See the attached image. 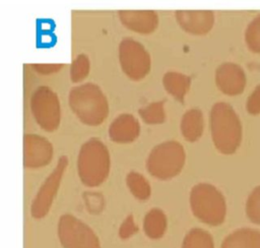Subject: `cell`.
Masks as SVG:
<instances>
[{"label": "cell", "instance_id": "obj_21", "mask_svg": "<svg viewBox=\"0 0 260 248\" xmlns=\"http://www.w3.org/2000/svg\"><path fill=\"white\" fill-rule=\"evenodd\" d=\"M183 248H213L211 236L201 229H194L186 236Z\"/></svg>", "mask_w": 260, "mask_h": 248}, {"label": "cell", "instance_id": "obj_8", "mask_svg": "<svg viewBox=\"0 0 260 248\" xmlns=\"http://www.w3.org/2000/svg\"><path fill=\"white\" fill-rule=\"evenodd\" d=\"M68 160L66 157H61L56 168L48 176L42 187L40 188L35 200L31 203L30 212L36 219L44 218L51 208L53 200L58 192L61 180L67 169Z\"/></svg>", "mask_w": 260, "mask_h": 248}, {"label": "cell", "instance_id": "obj_13", "mask_svg": "<svg viewBox=\"0 0 260 248\" xmlns=\"http://www.w3.org/2000/svg\"><path fill=\"white\" fill-rule=\"evenodd\" d=\"M119 17L127 28L139 34H150L158 25V16L152 10H121Z\"/></svg>", "mask_w": 260, "mask_h": 248}, {"label": "cell", "instance_id": "obj_9", "mask_svg": "<svg viewBox=\"0 0 260 248\" xmlns=\"http://www.w3.org/2000/svg\"><path fill=\"white\" fill-rule=\"evenodd\" d=\"M31 111L36 120L47 131L55 130L60 121V107L56 95L47 87L39 88L31 100Z\"/></svg>", "mask_w": 260, "mask_h": 248}, {"label": "cell", "instance_id": "obj_15", "mask_svg": "<svg viewBox=\"0 0 260 248\" xmlns=\"http://www.w3.org/2000/svg\"><path fill=\"white\" fill-rule=\"evenodd\" d=\"M203 114L199 109H190L181 119V132L189 141L197 140L203 132Z\"/></svg>", "mask_w": 260, "mask_h": 248}, {"label": "cell", "instance_id": "obj_7", "mask_svg": "<svg viewBox=\"0 0 260 248\" xmlns=\"http://www.w3.org/2000/svg\"><path fill=\"white\" fill-rule=\"evenodd\" d=\"M58 236L64 248H101L93 231L70 214H64L60 218Z\"/></svg>", "mask_w": 260, "mask_h": 248}, {"label": "cell", "instance_id": "obj_17", "mask_svg": "<svg viewBox=\"0 0 260 248\" xmlns=\"http://www.w3.org/2000/svg\"><path fill=\"white\" fill-rule=\"evenodd\" d=\"M221 248H260V233L252 229H241L229 235Z\"/></svg>", "mask_w": 260, "mask_h": 248}, {"label": "cell", "instance_id": "obj_1", "mask_svg": "<svg viewBox=\"0 0 260 248\" xmlns=\"http://www.w3.org/2000/svg\"><path fill=\"white\" fill-rule=\"evenodd\" d=\"M210 129L215 147L233 153L241 143L242 124L234 108L224 102L215 103L210 111Z\"/></svg>", "mask_w": 260, "mask_h": 248}, {"label": "cell", "instance_id": "obj_25", "mask_svg": "<svg viewBox=\"0 0 260 248\" xmlns=\"http://www.w3.org/2000/svg\"><path fill=\"white\" fill-rule=\"evenodd\" d=\"M246 110L251 115H258L260 113V84H258L248 97Z\"/></svg>", "mask_w": 260, "mask_h": 248}, {"label": "cell", "instance_id": "obj_22", "mask_svg": "<svg viewBox=\"0 0 260 248\" xmlns=\"http://www.w3.org/2000/svg\"><path fill=\"white\" fill-rule=\"evenodd\" d=\"M245 42L250 51L260 54V14L248 24L245 30Z\"/></svg>", "mask_w": 260, "mask_h": 248}, {"label": "cell", "instance_id": "obj_11", "mask_svg": "<svg viewBox=\"0 0 260 248\" xmlns=\"http://www.w3.org/2000/svg\"><path fill=\"white\" fill-rule=\"evenodd\" d=\"M53 157V147L47 139L38 135H26L23 143V164L26 168H42Z\"/></svg>", "mask_w": 260, "mask_h": 248}, {"label": "cell", "instance_id": "obj_5", "mask_svg": "<svg viewBox=\"0 0 260 248\" xmlns=\"http://www.w3.org/2000/svg\"><path fill=\"white\" fill-rule=\"evenodd\" d=\"M184 163V147L178 141H166L151 150L146 166L153 177L166 180L178 175Z\"/></svg>", "mask_w": 260, "mask_h": 248}, {"label": "cell", "instance_id": "obj_12", "mask_svg": "<svg viewBox=\"0 0 260 248\" xmlns=\"http://www.w3.org/2000/svg\"><path fill=\"white\" fill-rule=\"evenodd\" d=\"M175 15L180 26L192 35H205L214 24V13L210 10H178Z\"/></svg>", "mask_w": 260, "mask_h": 248}, {"label": "cell", "instance_id": "obj_4", "mask_svg": "<svg viewBox=\"0 0 260 248\" xmlns=\"http://www.w3.org/2000/svg\"><path fill=\"white\" fill-rule=\"evenodd\" d=\"M190 205L194 215L208 225H220L225 216V201L222 194L212 185L200 183L193 187Z\"/></svg>", "mask_w": 260, "mask_h": 248}, {"label": "cell", "instance_id": "obj_23", "mask_svg": "<svg viewBox=\"0 0 260 248\" xmlns=\"http://www.w3.org/2000/svg\"><path fill=\"white\" fill-rule=\"evenodd\" d=\"M246 212L253 223L260 225V186L250 193L246 203Z\"/></svg>", "mask_w": 260, "mask_h": 248}, {"label": "cell", "instance_id": "obj_10", "mask_svg": "<svg viewBox=\"0 0 260 248\" xmlns=\"http://www.w3.org/2000/svg\"><path fill=\"white\" fill-rule=\"evenodd\" d=\"M246 82L244 69L236 63L224 62L215 71V83L219 90L228 96L241 94L246 86Z\"/></svg>", "mask_w": 260, "mask_h": 248}, {"label": "cell", "instance_id": "obj_24", "mask_svg": "<svg viewBox=\"0 0 260 248\" xmlns=\"http://www.w3.org/2000/svg\"><path fill=\"white\" fill-rule=\"evenodd\" d=\"M89 71V61L85 55H79L71 66V79L73 81L82 80Z\"/></svg>", "mask_w": 260, "mask_h": 248}, {"label": "cell", "instance_id": "obj_19", "mask_svg": "<svg viewBox=\"0 0 260 248\" xmlns=\"http://www.w3.org/2000/svg\"><path fill=\"white\" fill-rule=\"evenodd\" d=\"M127 185L131 193L138 199L145 200L150 195V186L147 180L136 172H131L127 176Z\"/></svg>", "mask_w": 260, "mask_h": 248}, {"label": "cell", "instance_id": "obj_16", "mask_svg": "<svg viewBox=\"0 0 260 248\" xmlns=\"http://www.w3.org/2000/svg\"><path fill=\"white\" fill-rule=\"evenodd\" d=\"M162 83L166 90L172 97L180 102H183L185 96L190 88L191 78L181 72L168 71L164 74Z\"/></svg>", "mask_w": 260, "mask_h": 248}, {"label": "cell", "instance_id": "obj_26", "mask_svg": "<svg viewBox=\"0 0 260 248\" xmlns=\"http://www.w3.org/2000/svg\"><path fill=\"white\" fill-rule=\"evenodd\" d=\"M137 232V226L133 220L132 215H129L122 224L119 234L121 236V238H128L130 236H132L134 233Z\"/></svg>", "mask_w": 260, "mask_h": 248}, {"label": "cell", "instance_id": "obj_6", "mask_svg": "<svg viewBox=\"0 0 260 248\" xmlns=\"http://www.w3.org/2000/svg\"><path fill=\"white\" fill-rule=\"evenodd\" d=\"M119 60L124 73L133 80L142 79L150 71V55L136 40H122L119 45Z\"/></svg>", "mask_w": 260, "mask_h": 248}, {"label": "cell", "instance_id": "obj_14", "mask_svg": "<svg viewBox=\"0 0 260 248\" xmlns=\"http://www.w3.org/2000/svg\"><path fill=\"white\" fill-rule=\"evenodd\" d=\"M140 132V125L137 119L131 114L118 116L109 128V135L113 141L125 143L137 138Z\"/></svg>", "mask_w": 260, "mask_h": 248}, {"label": "cell", "instance_id": "obj_20", "mask_svg": "<svg viewBox=\"0 0 260 248\" xmlns=\"http://www.w3.org/2000/svg\"><path fill=\"white\" fill-rule=\"evenodd\" d=\"M164 101H157L146 105L139 110V115L147 124H159L166 119Z\"/></svg>", "mask_w": 260, "mask_h": 248}, {"label": "cell", "instance_id": "obj_18", "mask_svg": "<svg viewBox=\"0 0 260 248\" xmlns=\"http://www.w3.org/2000/svg\"><path fill=\"white\" fill-rule=\"evenodd\" d=\"M167 228V219L165 213L157 208L147 212L144 219V231L152 239L159 238L164 235Z\"/></svg>", "mask_w": 260, "mask_h": 248}, {"label": "cell", "instance_id": "obj_2", "mask_svg": "<svg viewBox=\"0 0 260 248\" xmlns=\"http://www.w3.org/2000/svg\"><path fill=\"white\" fill-rule=\"evenodd\" d=\"M70 106L77 117L85 124L99 125L109 113V105L102 89L93 83L74 87L70 92Z\"/></svg>", "mask_w": 260, "mask_h": 248}, {"label": "cell", "instance_id": "obj_3", "mask_svg": "<svg viewBox=\"0 0 260 248\" xmlns=\"http://www.w3.org/2000/svg\"><path fill=\"white\" fill-rule=\"evenodd\" d=\"M77 167L83 184L90 187L102 184L110 171V154L106 145L99 139L86 141L80 148Z\"/></svg>", "mask_w": 260, "mask_h": 248}]
</instances>
